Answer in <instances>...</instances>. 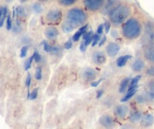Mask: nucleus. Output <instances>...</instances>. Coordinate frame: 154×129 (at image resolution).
Returning a JSON list of instances; mask_svg holds the SVG:
<instances>
[{
	"label": "nucleus",
	"mask_w": 154,
	"mask_h": 129,
	"mask_svg": "<svg viewBox=\"0 0 154 129\" xmlns=\"http://www.w3.org/2000/svg\"><path fill=\"white\" fill-rule=\"evenodd\" d=\"M123 36L128 40H134L138 38L142 32V26L137 19L131 17L127 20L122 26Z\"/></svg>",
	"instance_id": "obj_1"
},
{
	"label": "nucleus",
	"mask_w": 154,
	"mask_h": 129,
	"mask_svg": "<svg viewBox=\"0 0 154 129\" xmlns=\"http://www.w3.org/2000/svg\"><path fill=\"white\" fill-rule=\"evenodd\" d=\"M131 13L130 6L125 4L117 5L109 13V17L110 21L114 25H120L125 21Z\"/></svg>",
	"instance_id": "obj_2"
},
{
	"label": "nucleus",
	"mask_w": 154,
	"mask_h": 129,
	"mask_svg": "<svg viewBox=\"0 0 154 129\" xmlns=\"http://www.w3.org/2000/svg\"><path fill=\"white\" fill-rule=\"evenodd\" d=\"M67 21L72 23L75 27L82 25L87 20V14L83 10L79 8H73L69 10L66 15Z\"/></svg>",
	"instance_id": "obj_3"
},
{
	"label": "nucleus",
	"mask_w": 154,
	"mask_h": 129,
	"mask_svg": "<svg viewBox=\"0 0 154 129\" xmlns=\"http://www.w3.org/2000/svg\"><path fill=\"white\" fill-rule=\"evenodd\" d=\"M83 4L86 9L94 12L103 6L104 0H83Z\"/></svg>",
	"instance_id": "obj_4"
},
{
	"label": "nucleus",
	"mask_w": 154,
	"mask_h": 129,
	"mask_svg": "<svg viewBox=\"0 0 154 129\" xmlns=\"http://www.w3.org/2000/svg\"><path fill=\"white\" fill-rule=\"evenodd\" d=\"M99 124L105 129H113L116 125L113 117L108 113L103 114L99 118Z\"/></svg>",
	"instance_id": "obj_5"
},
{
	"label": "nucleus",
	"mask_w": 154,
	"mask_h": 129,
	"mask_svg": "<svg viewBox=\"0 0 154 129\" xmlns=\"http://www.w3.org/2000/svg\"><path fill=\"white\" fill-rule=\"evenodd\" d=\"M143 54L144 60L154 65V43L146 45L143 48Z\"/></svg>",
	"instance_id": "obj_6"
},
{
	"label": "nucleus",
	"mask_w": 154,
	"mask_h": 129,
	"mask_svg": "<svg viewBox=\"0 0 154 129\" xmlns=\"http://www.w3.org/2000/svg\"><path fill=\"white\" fill-rule=\"evenodd\" d=\"M140 126L141 128L146 129L151 127L154 124V115L151 112H146L143 114L141 119L140 121Z\"/></svg>",
	"instance_id": "obj_7"
},
{
	"label": "nucleus",
	"mask_w": 154,
	"mask_h": 129,
	"mask_svg": "<svg viewBox=\"0 0 154 129\" xmlns=\"http://www.w3.org/2000/svg\"><path fill=\"white\" fill-rule=\"evenodd\" d=\"M114 115L119 119H124L128 115L129 109L128 106L125 104H119L114 109Z\"/></svg>",
	"instance_id": "obj_8"
},
{
	"label": "nucleus",
	"mask_w": 154,
	"mask_h": 129,
	"mask_svg": "<svg viewBox=\"0 0 154 129\" xmlns=\"http://www.w3.org/2000/svg\"><path fill=\"white\" fill-rule=\"evenodd\" d=\"M144 39L146 40V45L154 43V26L150 23H148L145 26Z\"/></svg>",
	"instance_id": "obj_9"
},
{
	"label": "nucleus",
	"mask_w": 154,
	"mask_h": 129,
	"mask_svg": "<svg viewBox=\"0 0 154 129\" xmlns=\"http://www.w3.org/2000/svg\"><path fill=\"white\" fill-rule=\"evenodd\" d=\"M145 96L147 99V102H154V78H151L147 81L146 85Z\"/></svg>",
	"instance_id": "obj_10"
},
{
	"label": "nucleus",
	"mask_w": 154,
	"mask_h": 129,
	"mask_svg": "<svg viewBox=\"0 0 154 129\" xmlns=\"http://www.w3.org/2000/svg\"><path fill=\"white\" fill-rule=\"evenodd\" d=\"M62 17L61 11L58 9H52L48 12L46 15V20L50 23H57Z\"/></svg>",
	"instance_id": "obj_11"
},
{
	"label": "nucleus",
	"mask_w": 154,
	"mask_h": 129,
	"mask_svg": "<svg viewBox=\"0 0 154 129\" xmlns=\"http://www.w3.org/2000/svg\"><path fill=\"white\" fill-rule=\"evenodd\" d=\"M97 72L92 68H85L82 72V79L86 81H94L97 78Z\"/></svg>",
	"instance_id": "obj_12"
},
{
	"label": "nucleus",
	"mask_w": 154,
	"mask_h": 129,
	"mask_svg": "<svg viewBox=\"0 0 154 129\" xmlns=\"http://www.w3.org/2000/svg\"><path fill=\"white\" fill-rule=\"evenodd\" d=\"M120 51V46L116 42H109L106 47V52L109 57H115Z\"/></svg>",
	"instance_id": "obj_13"
},
{
	"label": "nucleus",
	"mask_w": 154,
	"mask_h": 129,
	"mask_svg": "<svg viewBox=\"0 0 154 129\" xmlns=\"http://www.w3.org/2000/svg\"><path fill=\"white\" fill-rule=\"evenodd\" d=\"M92 62L96 65H103L106 63V56L101 51H95L93 53L92 57H91Z\"/></svg>",
	"instance_id": "obj_14"
},
{
	"label": "nucleus",
	"mask_w": 154,
	"mask_h": 129,
	"mask_svg": "<svg viewBox=\"0 0 154 129\" xmlns=\"http://www.w3.org/2000/svg\"><path fill=\"white\" fill-rule=\"evenodd\" d=\"M142 116H143V112L139 109H133L129 114V121L132 124H137V123L140 122V119H141Z\"/></svg>",
	"instance_id": "obj_15"
},
{
	"label": "nucleus",
	"mask_w": 154,
	"mask_h": 129,
	"mask_svg": "<svg viewBox=\"0 0 154 129\" xmlns=\"http://www.w3.org/2000/svg\"><path fill=\"white\" fill-rule=\"evenodd\" d=\"M131 69L135 72H140L145 69V62L143 59L137 58L131 64Z\"/></svg>",
	"instance_id": "obj_16"
},
{
	"label": "nucleus",
	"mask_w": 154,
	"mask_h": 129,
	"mask_svg": "<svg viewBox=\"0 0 154 129\" xmlns=\"http://www.w3.org/2000/svg\"><path fill=\"white\" fill-rule=\"evenodd\" d=\"M45 35L47 38L50 40L55 39L59 35V32L57 29L54 26H48L45 29Z\"/></svg>",
	"instance_id": "obj_17"
},
{
	"label": "nucleus",
	"mask_w": 154,
	"mask_h": 129,
	"mask_svg": "<svg viewBox=\"0 0 154 129\" xmlns=\"http://www.w3.org/2000/svg\"><path fill=\"white\" fill-rule=\"evenodd\" d=\"M116 0H106L104 1V8H103V12L109 14L116 6Z\"/></svg>",
	"instance_id": "obj_18"
},
{
	"label": "nucleus",
	"mask_w": 154,
	"mask_h": 129,
	"mask_svg": "<svg viewBox=\"0 0 154 129\" xmlns=\"http://www.w3.org/2000/svg\"><path fill=\"white\" fill-rule=\"evenodd\" d=\"M132 58V56L130 54H125V55L120 56L119 58L116 60V65L118 67H123L130 59Z\"/></svg>",
	"instance_id": "obj_19"
},
{
	"label": "nucleus",
	"mask_w": 154,
	"mask_h": 129,
	"mask_svg": "<svg viewBox=\"0 0 154 129\" xmlns=\"http://www.w3.org/2000/svg\"><path fill=\"white\" fill-rule=\"evenodd\" d=\"M88 24H85L84 26H82V27H80L79 29V30L77 31L75 34L72 36V41H77L79 38H81V36H82L84 33L87 31V29H88Z\"/></svg>",
	"instance_id": "obj_20"
},
{
	"label": "nucleus",
	"mask_w": 154,
	"mask_h": 129,
	"mask_svg": "<svg viewBox=\"0 0 154 129\" xmlns=\"http://www.w3.org/2000/svg\"><path fill=\"white\" fill-rule=\"evenodd\" d=\"M137 88H138V87H137V88H132V89L128 90V91H127V94L122 97L120 101L122 102V103H125V102H127L128 100H129L130 99H131L132 97H134V94L137 93Z\"/></svg>",
	"instance_id": "obj_21"
},
{
	"label": "nucleus",
	"mask_w": 154,
	"mask_h": 129,
	"mask_svg": "<svg viewBox=\"0 0 154 129\" xmlns=\"http://www.w3.org/2000/svg\"><path fill=\"white\" fill-rule=\"evenodd\" d=\"M130 83V78H125L122 81H121L120 84H119V93H124L127 90L128 87L129 86Z\"/></svg>",
	"instance_id": "obj_22"
},
{
	"label": "nucleus",
	"mask_w": 154,
	"mask_h": 129,
	"mask_svg": "<svg viewBox=\"0 0 154 129\" xmlns=\"http://www.w3.org/2000/svg\"><path fill=\"white\" fill-rule=\"evenodd\" d=\"M140 78H141V75H137L136 76H134L133 78H131V80L130 81L128 90L132 89V88H137L138 87V82L140 80Z\"/></svg>",
	"instance_id": "obj_23"
},
{
	"label": "nucleus",
	"mask_w": 154,
	"mask_h": 129,
	"mask_svg": "<svg viewBox=\"0 0 154 129\" xmlns=\"http://www.w3.org/2000/svg\"><path fill=\"white\" fill-rule=\"evenodd\" d=\"M75 28V26H74L72 23H69V21H67V20L63 22V23L62 24V29H63V32H66V33L72 32Z\"/></svg>",
	"instance_id": "obj_24"
},
{
	"label": "nucleus",
	"mask_w": 154,
	"mask_h": 129,
	"mask_svg": "<svg viewBox=\"0 0 154 129\" xmlns=\"http://www.w3.org/2000/svg\"><path fill=\"white\" fill-rule=\"evenodd\" d=\"M15 14L17 15V17H20V18H23L26 16V10L24 8L21 6H18L15 8Z\"/></svg>",
	"instance_id": "obj_25"
},
{
	"label": "nucleus",
	"mask_w": 154,
	"mask_h": 129,
	"mask_svg": "<svg viewBox=\"0 0 154 129\" xmlns=\"http://www.w3.org/2000/svg\"><path fill=\"white\" fill-rule=\"evenodd\" d=\"M136 103L138 104H144V103H147V99H146V96L143 94H138L135 98Z\"/></svg>",
	"instance_id": "obj_26"
},
{
	"label": "nucleus",
	"mask_w": 154,
	"mask_h": 129,
	"mask_svg": "<svg viewBox=\"0 0 154 129\" xmlns=\"http://www.w3.org/2000/svg\"><path fill=\"white\" fill-rule=\"evenodd\" d=\"M145 74H146L148 77H149V78H154V65L153 64H150V66H149L147 68H146Z\"/></svg>",
	"instance_id": "obj_27"
},
{
	"label": "nucleus",
	"mask_w": 154,
	"mask_h": 129,
	"mask_svg": "<svg viewBox=\"0 0 154 129\" xmlns=\"http://www.w3.org/2000/svg\"><path fill=\"white\" fill-rule=\"evenodd\" d=\"M59 4L63 6H70V5H73L78 0H57Z\"/></svg>",
	"instance_id": "obj_28"
},
{
	"label": "nucleus",
	"mask_w": 154,
	"mask_h": 129,
	"mask_svg": "<svg viewBox=\"0 0 154 129\" xmlns=\"http://www.w3.org/2000/svg\"><path fill=\"white\" fill-rule=\"evenodd\" d=\"M8 8H7V7H4L3 8V15H2V18L0 19V28L3 26L5 20L7 18V16H8Z\"/></svg>",
	"instance_id": "obj_29"
},
{
	"label": "nucleus",
	"mask_w": 154,
	"mask_h": 129,
	"mask_svg": "<svg viewBox=\"0 0 154 129\" xmlns=\"http://www.w3.org/2000/svg\"><path fill=\"white\" fill-rule=\"evenodd\" d=\"M32 10L36 14H39L42 11V7L39 3H35L32 5Z\"/></svg>",
	"instance_id": "obj_30"
},
{
	"label": "nucleus",
	"mask_w": 154,
	"mask_h": 129,
	"mask_svg": "<svg viewBox=\"0 0 154 129\" xmlns=\"http://www.w3.org/2000/svg\"><path fill=\"white\" fill-rule=\"evenodd\" d=\"M32 61H33V57H32V55L29 59H28L27 60H26V62H25V65H24L25 70L27 71L30 69L31 66H32Z\"/></svg>",
	"instance_id": "obj_31"
},
{
	"label": "nucleus",
	"mask_w": 154,
	"mask_h": 129,
	"mask_svg": "<svg viewBox=\"0 0 154 129\" xmlns=\"http://www.w3.org/2000/svg\"><path fill=\"white\" fill-rule=\"evenodd\" d=\"M100 35H98L97 33L93 35V40H92V42H91V46L94 47L95 45H97L99 43V41H100Z\"/></svg>",
	"instance_id": "obj_32"
},
{
	"label": "nucleus",
	"mask_w": 154,
	"mask_h": 129,
	"mask_svg": "<svg viewBox=\"0 0 154 129\" xmlns=\"http://www.w3.org/2000/svg\"><path fill=\"white\" fill-rule=\"evenodd\" d=\"M35 78L36 80H41L42 78V70L41 67H38L35 69Z\"/></svg>",
	"instance_id": "obj_33"
},
{
	"label": "nucleus",
	"mask_w": 154,
	"mask_h": 129,
	"mask_svg": "<svg viewBox=\"0 0 154 129\" xmlns=\"http://www.w3.org/2000/svg\"><path fill=\"white\" fill-rule=\"evenodd\" d=\"M42 46H43V48L44 50H45V51H46V52L48 53H51L52 46L50 45L46 41H42Z\"/></svg>",
	"instance_id": "obj_34"
},
{
	"label": "nucleus",
	"mask_w": 154,
	"mask_h": 129,
	"mask_svg": "<svg viewBox=\"0 0 154 129\" xmlns=\"http://www.w3.org/2000/svg\"><path fill=\"white\" fill-rule=\"evenodd\" d=\"M6 28L8 30H11L12 28V20L10 14H8L6 18Z\"/></svg>",
	"instance_id": "obj_35"
},
{
	"label": "nucleus",
	"mask_w": 154,
	"mask_h": 129,
	"mask_svg": "<svg viewBox=\"0 0 154 129\" xmlns=\"http://www.w3.org/2000/svg\"><path fill=\"white\" fill-rule=\"evenodd\" d=\"M38 88H34L32 90V92L30 93V97H29V100H35V99L37 98L38 97Z\"/></svg>",
	"instance_id": "obj_36"
},
{
	"label": "nucleus",
	"mask_w": 154,
	"mask_h": 129,
	"mask_svg": "<svg viewBox=\"0 0 154 129\" xmlns=\"http://www.w3.org/2000/svg\"><path fill=\"white\" fill-rule=\"evenodd\" d=\"M32 57H33V60H35V63H39V62H40L41 55L37 51H34L33 54H32Z\"/></svg>",
	"instance_id": "obj_37"
},
{
	"label": "nucleus",
	"mask_w": 154,
	"mask_h": 129,
	"mask_svg": "<svg viewBox=\"0 0 154 129\" xmlns=\"http://www.w3.org/2000/svg\"><path fill=\"white\" fill-rule=\"evenodd\" d=\"M27 51H28V46L25 45V46H23L20 49V57L21 58H23L26 56L27 54Z\"/></svg>",
	"instance_id": "obj_38"
},
{
	"label": "nucleus",
	"mask_w": 154,
	"mask_h": 129,
	"mask_svg": "<svg viewBox=\"0 0 154 129\" xmlns=\"http://www.w3.org/2000/svg\"><path fill=\"white\" fill-rule=\"evenodd\" d=\"M103 26H104V30L106 33L109 32V29H110V26H111V23L109 20H106L105 23H103Z\"/></svg>",
	"instance_id": "obj_39"
},
{
	"label": "nucleus",
	"mask_w": 154,
	"mask_h": 129,
	"mask_svg": "<svg viewBox=\"0 0 154 129\" xmlns=\"http://www.w3.org/2000/svg\"><path fill=\"white\" fill-rule=\"evenodd\" d=\"M31 80H32V76H31V74L28 73L27 76H26V81H25V84H26V86L28 88H29V86H30Z\"/></svg>",
	"instance_id": "obj_40"
},
{
	"label": "nucleus",
	"mask_w": 154,
	"mask_h": 129,
	"mask_svg": "<svg viewBox=\"0 0 154 129\" xmlns=\"http://www.w3.org/2000/svg\"><path fill=\"white\" fill-rule=\"evenodd\" d=\"M91 35H93V31L92 30H90V31H86L85 33L82 35V38H83V41L84 40L87 39L88 38L91 37Z\"/></svg>",
	"instance_id": "obj_41"
},
{
	"label": "nucleus",
	"mask_w": 154,
	"mask_h": 129,
	"mask_svg": "<svg viewBox=\"0 0 154 129\" xmlns=\"http://www.w3.org/2000/svg\"><path fill=\"white\" fill-rule=\"evenodd\" d=\"M72 41L71 39H69L68 41H66L64 44V48L66 50H69L70 48H72Z\"/></svg>",
	"instance_id": "obj_42"
},
{
	"label": "nucleus",
	"mask_w": 154,
	"mask_h": 129,
	"mask_svg": "<svg viewBox=\"0 0 154 129\" xmlns=\"http://www.w3.org/2000/svg\"><path fill=\"white\" fill-rule=\"evenodd\" d=\"M103 80H104V78H100L99 80H97V81H92V82L91 83V87H97V86H98V84H100V82H102Z\"/></svg>",
	"instance_id": "obj_43"
},
{
	"label": "nucleus",
	"mask_w": 154,
	"mask_h": 129,
	"mask_svg": "<svg viewBox=\"0 0 154 129\" xmlns=\"http://www.w3.org/2000/svg\"><path fill=\"white\" fill-rule=\"evenodd\" d=\"M103 30H104V26H103V24H100L98 26V27H97V32L98 35H101L102 33H103Z\"/></svg>",
	"instance_id": "obj_44"
},
{
	"label": "nucleus",
	"mask_w": 154,
	"mask_h": 129,
	"mask_svg": "<svg viewBox=\"0 0 154 129\" xmlns=\"http://www.w3.org/2000/svg\"><path fill=\"white\" fill-rule=\"evenodd\" d=\"M92 40H93V35H91V37L88 38L87 39L84 40L83 42H84V44L86 45V46H88V45H89L90 44H91V42H92Z\"/></svg>",
	"instance_id": "obj_45"
},
{
	"label": "nucleus",
	"mask_w": 154,
	"mask_h": 129,
	"mask_svg": "<svg viewBox=\"0 0 154 129\" xmlns=\"http://www.w3.org/2000/svg\"><path fill=\"white\" fill-rule=\"evenodd\" d=\"M106 35H103V36H102L101 38H100V41H99V43H98L99 47H101L102 45H103V44H104V43L106 42Z\"/></svg>",
	"instance_id": "obj_46"
},
{
	"label": "nucleus",
	"mask_w": 154,
	"mask_h": 129,
	"mask_svg": "<svg viewBox=\"0 0 154 129\" xmlns=\"http://www.w3.org/2000/svg\"><path fill=\"white\" fill-rule=\"evenodd\" d=\"M120 129H134L133 126L130 124H125L121 127Z\"/></svg>",
	"instance_id": "obj_47"
},
{
	"label": "nucleus",
	"mask_w": 154,
	"mask_h": 129,
	"mask_svg": "<svg viewBox=\"0 0 154 129\" xmlns=\"http://www.w3.org/2000/svg\"><path fill=\"white\" fill-rule=\"evenodd\" d=\"M103 90H98V91H97V94H96V97H97V99L100 98V97L103 96Z\"/></svg>",
	"instance_id": "obj_48"
},
{
	"label": "nucleus",
	"mask_w": 154,
	"mask_h": 129,
	"mask_svg": "<svg viewBox=\"0 0 154 129\" xmlns=\"http://www.w3.org/2000/svg\"><path fill=\"white\" fill-rule=\"evenodd\" d=\"M86 48H87V46L84 44L83 41H82L80 45V51H82V52H85V51H86Z\"/></svg>",
	"instance_id": "obj_49"
},
{
	"label": "nucleus",
	"mask_w": 154,
	"mask_h": 129,
	"mask_svg": "<svg viewBox=\"0 0 154 129\" xmlns=\"http://www.w3.org/2000/svg\"><path fill=\"white\" fill-rule=\"evenodd\" d=\"M118 35H119V33H118V32L116 30H112L111 32V36L112 38H116L118 36Z\"/></svg>",
	"instance_id": "obj_50"
},
{
	"label": "nucleus",
	"mask_w": 154,
	"mask_h": 129,
	"mask_svg": "<svg viewBox=\"0 0 154 129\" xmlns=\"http://www.w3.org/2000/svg\"><path fill=\"white\" fill-rule=\"evenodd\" d=\"M3 8L4 7H1L0 8V19L2 18V15H3Z\"/></svg>",
	"instance_id": "obj_51"
},
{
	"label": "nucleus",
	"mask_w": 154,
	"mask_h": 129,
	"mask_svg": "<svg viewBox=\"0 0 154 129\" xmlns=\"http://www.w3.org/2000/svg\"><path fill=\"white\" fill-rule=\"evenodd\" d=\"M29 97H30V91H29V90H28V91H27V99H29Z\"/></svg>",
	"instance_id": "obj_52"
},
{
	"label": "nucleus",
	"mask_w": 154,
	"mask_h": 129,
	"mask_svg": "<svg viewBox=\"0 0 154 129\" xmlns=\"http://www.w3.org/2000/svg\"><path fill=\"white\" fill-rule=\"evenodd\" d=\"M19 1H20V2H22V3H23V2H26V1H27V0H19Z\"/></svg>",
	"instance_id": "obj_53"
},
{
	"label": "nucleus",
	"mask_w": 154,
	"mask_h": 129,
	"mask_svg": "<svg viewBox=\"0 0 154 129\" xmlns=\"http://www.w3.org/2000/svg\"><path fill=\"white\" fill-rule=\"evenodd\" d=\"M5 1H6L7 2H11V1H12V0H5Z\"/></svg>",
	"instance_id": "obj_54"
},
{
	"label": "nucleus",
	"mask_w": 154,
	"mask_h": 129,
	"mask_svg": "<svg viewBox=\"0 0 154 129\" xmlns=\"http://www.w3.org/2000/svg\"><path fill=\"white\" fill-rule=\"evenodd\" d=\"M39 1H42L43 2V1H48V0H39Z\"/></svg>",
	"instance_id": "obj_55"
}]
</instances>
